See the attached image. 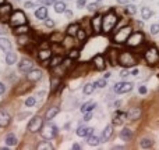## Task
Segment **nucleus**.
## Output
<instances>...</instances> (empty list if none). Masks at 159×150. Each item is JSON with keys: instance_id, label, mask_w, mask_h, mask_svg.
<instances>
[{"instance_id": "14", "label": "nucleus", "mask_w": 159, "mask_h": 150, "mask_svg": "<svg viewBox=\"0 0 159 150\" xmlns=\"http://www.w3.org/2000/svg\"><path fill=\"white\" fill-rule=\"evenodd\" d=\"M32 67H34V63H32L29 58H23L20 61V64H18L20 71H23V72H28L29 70H32Z\"/></svg>"}, {"instance_id": "56", "label": "nucleus", "mask_w": 159, "mask_h": 150, "mask_svg": "<svg viewBox=\"0 0 159 150\" xmlns=\"http://www.w3.org/2000/svg\"><path fill=\"white\" fill-rule=\"evenodd\" d=\"M45 3H46V4H55L56 1H55V0H46Z\"/></svg>"}, {"instance_id": "25", "label": "nucleus", "mask_w": 159, "mask_h": 150, "mask_svg": "<svg viewBox=\"0 0 159 150\" xmlns=\"http://www.w3.org/2000/svg\"><path fill=\"white\" fill-rule=\"evenodd\" d=\"M0 49L4 52H10L11 50V42L6 38H0Z\"/></svg>"}, {"instance_id": "38", "label": "nucleus", "mask_w": 159, "mask_h": 150, "mask_svg": "<svg viewBox=\"0 0 159 150\" xmlns=\"http://www.w3.org/2000/svg\"><path fill=\"white\" fill-rule=\"evenodd\" d=\"M69 57H70L71 60L78 58V57H80V50H78V49H71V50L69 52Z\"/></svg>"}, {"instance_id": "19", "label": "nucleus", "mask_w": 159, "mask_h": 150, "mask_svg": "<svg viewBox=\"0 0 159 150\" xmlns=\"http://www.w3.org/2000/svg\"><path fill=\"white\" fill-rule=\"evenodd\" d=\"M14 33H16V35H18V36L28 35V33H29V26H28L27 24L18 25V26H16V29H14Z\"/></svg>"}, {"instance_id": "8", "label": "nucleus", "mask_w": 159, "mask_h": 150, "mask_svg": "<svg viewBox=\"0 0 159 150\" xmlns=\"http://www.w3.org/2000/svg\"><path fill=\"white\" fill-rule=\"evenodd\" d=\"M42 126H43V118H40V117H34V118L29 121V124H28V131H31V132H38L42 129Z\"/></svg>"}, {"instance_id": "21", "label": "nucleus", "mask_w": 159, "mask_h": 150, "mask_svg": "<svg viewBox=\"0 0 159 150\" xmlns=\"http://www.w3.org/2000/svg\"><path fill=\"white\" fill-rule=\"evenodd\" d=\"M124 117H127V114H124V113H121V111L114 113V115H113V124H114V125L123 124V118H124Z\"/></svg>"}, {"instance_id": "29", "label": "nucleus", "mask_w": 159, "mask_h": 150, "mask_svg": "<svg viewBox=\"0 0 159 150\" xmlns=\"http://www.w3.org/2000/svg\"><path fill=\"white\" fill-rule=\"evenodd\" d=\"M95 107H96V103L95 102H88V103H85V104L81 107V111L85 114V113H88V111H92Z\"/></svg>"}, {"instance_id": "26", "label": "nucleus", "mask_w": 159, "mask_h": 150, "mask_svg": "<svg viewBox=\"0 0 159 150\" xmlns=\"http://www.w3.org/2000/svg\"><path fill=\"white\" fill-rule=\"evenodd\" d=\"M112 134H113V126L108 125L103 129V134H102V142H106V140H108V139L112 136Z\"/></svg>"}, {"instance_id": "43", "label": "nucleus", "mask_w": 159, "mask_h": 150, "mask_svg": "<svg viewBox=\"0 0 159 150\" xmlns=\"http://www.w3.org/2000/svg\"><path fill=\"white\" fill-rule=\"evenodd\" d=\"M95 85H96L98 88H105V86H106V78H103V79H98Z\"/></svg>"}, {"instance_id": "31", "label": "nucleus", "mask_w": 159, "mask_h": 150, "mask_svg": "<svg viewBox=\"0 0 159 150\" xmlns=\"http://www.w3.org/2000/svg\"><path fill=\"white\" fill-rule=\"evenodd\" d=\"M131 136H133V132H131V129H128V128H124V129L120 132V138H121L123 140H128Z\"/></svg>"}, {"instance_id": "36", "label": "nucleus", "mask_w": 159, "mask_h": 150, "mask_svg": "<svg viewBox=\"0 0 159 150\" xmlns=\"http://www.w3.org/2000/svg\"><path fill=\"white\" fill-rule=\"evenodd\" d=\"M141 16H143L144 20H148V18H151L152 11L148 7H143V10H141Z\"/></svg>"}, {"instance_id": "42", "label": "nucleus", "mask_w": 159, "mask_h": 150, "mask_svg": "<svg viewBox=\"0 0 159 150\" xmlns=\"http://www.w3.org/2000/svg\"><path fill=\"white\" fill-rule=\"evenodd\" d=\"M50 39L53 40V43H59V42H63V36L60 33H53Z\"/></svg>"}, {"instance_id": "47", "label": "nucleus", "mask_w": 159, "mask_h": 150, "mask_svg": "<svg viewBox=\"0 0 159 150\" xmlns=\"http://www.w3.org/2000/svg\"><path fill=\"white\" fill-rule=\"evenodd\" d=\"M45 25H46L48 28H53V26H55V21H53V20H48V18H46V20H45Z\"/></svg>"}, {"instance_id": "55", "label": "nucleus", "mask_w": 159, "mask_h": 150, "mask_svg": "<svg viewBox=\"0 0 159 150\" xmlns=\"http://www.w3.org/2000/svg\"><path fill=\"white\" fill-rule=\"evenodd\" d=\"M73 149H75V150H78V149H81V146H80L78 143H74V145H73Z\"/></svg>"}, {"instance_id": "37", "label": "nucleus", "mask_w": 159, "mask_h": 150, "mask_svg": "<svg viewBox=\"0 0 159 150\" xmlns=\"http://www.w3.org/2000/svg\"><path fill=\"white\" fill-rule=\"evenodd\" d=\"M140 145H141V147H144V149H149V147H152V140L151 139H143L141 142H140Z\"/></svg>"}, {"instance_id": "6", "label": "nucleus", "mask_w": 159, "mask_h": 150, "mask_svg": "<svg viewBox=\"0 0 159 150\" xmlns=\"http://www.w3.org/2000/svg\"><path fill=\"white\" fill-rule=\"evenodd\" d=\"M143 42H144L143 32H134V33L130 35V38L127 39L126 43H127V46H130V48H137V46H140Z\"/></svg>"}, {"instance_id": "4", "label": "nucleus", "mask_w": 159, "mask_h": 150, "mask_svg": "<svg viewBox=\"0 0 159 150\" xmlns=\"http://www.w3.org/2000/svg\"><path fill=\"white\" fill-rule=\"evenodd\" d=\"M145 61L149 64V65H154L159 61V50L156 48H148L145 50Z\"/></svg>"}, {"instance_id": "2", "label": "nucleus", "mask_w": 159, "mask_h": 150, "mask_svg": "<svg viewBox=\"0 0 159 150\" xmlns=\"http://www.w3.org/2000/svg\"><path fill=\"white\" fill-rule=\"evenodd\" d=\"M131 33H133L131 26H123V28H120L119 31L113 35V42H116V43H126Z\"/></svg>"}, {"instance_id": "5", "label": "nucleus", "mask_w": 159, "mask_h": 150, "mask_svg": "<svg viewBox=\"0 0 159 150\" xmlns=\"http://www.w3.org/2000/svg\"><path fill=\"white\" fill-rule=\"evenodd\" d=\"M10 24L13 25V26H18V25L27 24V17H25V14L21 10L13 11V14L10 17Z\"/></svg>"}, {"instance_id": "20", "label": "nucleus", "mask_w": 159, "mask_h": 150, "mask_svg": "<svg viewBox=\"0 0 159 150\" xmlns=\"http://www.w3.org/2000/svg\"><path fill=\"white\" fill-rule=\"evenodd\" d=\"M108 57H109V61H110L112 65H117L119 63V53H117V50H109L108 52Z\"/></svg>"}, {"instance_id": "18", "label": "nucleus", "mask_w": 159, "mask_h": 150, "mask_svg": "<svg viewBox=\"0 0 159 150\" xmlns=\"http://www.w3.org/2000/svg\"><path fill=\"white\" fill-rule=\"evenodd\" d=\"M140 115H141V109H140V107H131V109L127 111L128 119H137V118H140Z\"/></svg>"}, {"instance_id": "23", "label": "nucleus", "mask_w": 159, "mask_h": 150, "mask_svg": "<svg viewBox=\"0 0 159 150\" xmlns=\"http://www.w3.org/2000/svg\"><path fill=\"white\" fill-rule=\"evenodd\" d=\"M59 114V107H50L48 111H46V114H45V118L50 121L52 118H55L56 115Z\"/></svg>"}, {"instance_id": "54", "label": "nucleus", "mask_w": 159, "mask_h": 150, "mask_svg": "<svg viewBox=\"0 0 159 150\" xmlns=\"http://www.w3.org/2000/svg\"><path fill=\"white\" fill-rule=\"evenodd\" d=\"M4 90H6V88H4V85L0 82V95H1V93H4Z\"/></svg>"}, {"instance_id": "10", "label": "nucleus", "mask_w": 159, "mask_h": 150, "mask_svg": "<svg viewBox=\"0 0 159 150\" xmlns=\"http://www.w3.org/2000/svg\"><path fill=\"white\" fill-rule=\"evenodd\" d=\"M102 21H103V17L101 16V14H96L91 20V26H92V29H94V32H95L96 35L102 32Z\"/></svg>"}, {"instance_id": "3", "label": "nucleus", "mask_w": 159, "mask_h": 150, "mask_svg": "<svg viewBox=\"0 0 159 150\" xmlns=\"http://www.w3.org/2000/svg\"><path fill=\"white\" fill-rule=\"evenodd\" d=\"M119 64H121L124 68H130V67H134L137 64V58L130 52H123L119 54Z\"/></svg>"}, {"instance_id": "45", "label": "nucleus", "mask_w": 159, "mask_h": 150, "mask_svg": "<svg viewBox=\"0 0 159 150\" xmlns=\"http://www.w3.org/2000/svg\"><path fill=\"white\" fill-rule=\"evenodd\" d=\"M151 33L152 35H156V33H159V24H154L151 26Z\"/></svg>"}, {"instance_id": "53", "label": "nucleus", "mask_w": 159, "mask_h": 150, "mask_svg": "<svg viewBox=\"0 0 159 150\" xmlns=\"http://www.w3.org/2000/svg\"><path fill=\"white\" fill-rule=\"evenodd\" d=\"M25 7H27V8H32V7H34V3H32V1H27V3H25Z\"/></svg>"}, {"instance_id": "13", "label": "nucleus", "mask_w": 159, "mask_h": 150, "mask_svg": "<svg viewBox=\"0 0 159 150\" xmlns=\"http://www.w3.org/2000/svg\"><path fill=\"white\" fill-rule=\"evenodd\" d=\"M92 63L95 65L96 70H99V71H103L105 67H106V64H105V58L102 54H96L94 58H92Z\"/></svg>"}, {"instance_id": "16", "label": "nucleus", "mask_w": 159, "mask_h": 150, "mask_svg": "<svg viewBox=\"0 0 159 150\" xmlns=\"http://www.w3.org/2000/svg\"><path fill=\"white\" fill-rule=\"evenodd\" d=\"M10 121H11L10 114H8L7 111L0 110V126H1V128H6V126L10 124Z\"/></svg>"}, {"instance_id": "52", "label": "nucleus", "mask_w": 159, "mask_h": 150, "mask_svg": "<svg viewBox=\"0 0 159 150\" xmlns=\"http://www.w3.org/2000/svg\"><path fill=\"white\" fill-rule=\"evenodd\" d=\"M120 75H121L123 78H126V77H127V75H128V71H127V70H123V71L120 72Z\"/></svg>"}, {"instance_id": "32", "label": "nucleus", "mask_w": 159, "mask_h": 150, "mask_svg": "<svg viewBox=\"0 0 159 150\" xmlns=\"http://www.w3.org/2000/svg\"><path fill=\"white\" fill-rule=\"evenodd\" d=\"M16 61H17V54L16 53H13V52L7 53V56H6V63H7L8 65H13Z\"/></svg>"}, {"instance_id": "60", "label": "nucleus", "mask_w": 159, "mask_h": 150, "mask_svg": "<svg viewBox=\"0 0 159 150\" xmlns=\"http://www.w3.org/2000/svg\"><path fill=\"white\" fill-rule=\"evenodd\" d=\"M38 1H45V0H38Z\"/></svg>"}, {"instance_id": "1", "label": "nucleus", "mask_w": 159, "mask_h": 150, "mask_svg": "<svg viewBox=\"0 0 159 150\" xmlns=\"http://www.w3.org/2000/svg\"><path fill=\"white\" fill-rule=\"evenodd\" d=\"M117 21H119V18L117 16L113 13V11H109L106 16H103V21H102V31L105 33H109V32L116 26L117 24Z\"/></svg>"}, {"instance_id": "30", "label": "nucleus", "mask_w": 159, "mask_h": 150, "mask_svg": "<svg viewBox=\"0 0 159 150\" xmlns=\"http://www.w3.org/2000/svg\"><path fill=\"white\" fill-rule=\"evenodd\" d=\"M6 145L7 146H16L17 145V138L14 134H8L6 136Z\"/></svg>"}, {"instance_id": "24", "label": "nucleus", "mask_w": 159, "mask_h": 150, "mask_svg": "<svg viewBox=\"0 0 159 150\" xmlns=\"http://www.w3.org/2000/svg\"><path fill=\"white\" fill-rule=\"evenodd\" d=\"M92 132H94L92 128H85V126H80L77 129V135L78 136H89V135H92Z\"/></svg>"}, {"instance_id": "46", "label": "nucleus", "mask_w": 159, "mask_h": 150, "mask_svg": "<svg viewBox=\"0 0 159 150\" xmlns=\"http://www.w3.org/2000/svg\"><path fill=\"white\" fill-rule=\"evenodd\" d=\"M126 11H127L128 14H135L137 8H135V6H131V4H130V6H127V7H126Z\"/></svg>"}, {"instance_id": "33", "label": "nucleus", "mask_w": 159, "mask_h": 150, "mask_svg": "<svg viewBox=\"0 0 159 150\" xmlns=\"http://www.w3.org/2000/svg\"><path fill=\"white\" fill-rule=\"evenodd\" d=\"M55 11L56 13H64V11H66V4H64L63 1L55 3Z\"/></svg>"}, {"instance_id": "17", "label": "nucleus", "mask_w": 159, "mask_h": 150, "mask_svg": "<svg viewBox=\"0 0 159 150\" xmlns=\"http://www.w3.org/2000/svg\"><path fill=\"white\" fill-rule=\"evenodd\" d=\"M52 52L53 50H50V49H42L39 50V53H38V58H39L40 61H48L49 58L52 57Z\"/></svg>"}, {"instance_id": "49", "label": "nucleus", "mask_w": 159, "mask_h": 150, "mask_svg": "<svg viewBox=\"0 0 159 150\" xmlns=\"http://www.w3.org/2000/svg\"><path fill=\"white\" fill-rule=\"evenodd\" d=\"M88 10H89V11H95L96 10V3H91V4L88 6Z\"/></svg>"}, {"instance_id": "7", "label": "nucleus", "mask_w": 159, "mask_h": 150, "mask_svg": "<svg viewBox=\"0 0 159 150\" xmlns=\"http://www.w3.org/2000/svg\"><path fill=\"white\" fill-rule=\"evenodd\" d=\"M40 134L45 139H52L57 135V126L53 125V124H46V125L42 126L40 129Z\"/></svg>"}, {"instance_id": "22", "label": "nucleus", "mask_w": 159, "mask_h": 150, "mask_svg": "<svg viewBox=\"0 0 159 150\" xmlns=\"http://www.w3.org/2000/svg\"><path fill=\"white\" fill-rule=\"evenodd\" d=\"M35 17L39 20H46L48 18V8L46 7H39L35 11Z\"/></svg>"}, {"instance_id": "34", "label": "nucleus", "mask_w": 159, "mask_h": 150, "mask_svg": "<svg viewBox=\"0 0 159 150\" xmlns=\"http://www.w3.org/2000/svg\"><path fill=\"white\" fill-rule=\"evenodd\" d=\"M99 142H101V139H99L98 136H95V135H89V136H88V143H89L91 146H96Z\"/></svg>"}, {"instance_id": "50", "label": "nucleus", "mask_w": 159, "mask_h": 150, "mask_svg": "<svg viewBox=\"0 0 159 150\" xmlns=\"http://www.w3.org/2000/svg\"><path fill=\"white\" fill-rule=\"evenodd\" d=\"M92 118V113H91V111H88V113H85V121H89V119Z\"/></svg>"}, {"instance_id": "44", "label": "nucleus", "mask_w": 159, "mask_h": 150, "mask_svg": "<svg viewBox=\"0 0 159 150\" xmlns=\"http://www.w3.org/2000/svg\"><path fill=\"white\" fill-rule=\"evenodd\" d=\"M34 104H35V99H34V97H28V99L25 100V106H27V107H32Z\"/></svg>"}, {"instance_id": "28", "label": "nucleus", "mask_w": 159, "mask_h": 150, "mask_svg": "<svg viewBox=\"0 0 159 150\" xmlns=\"http://www.w3.org/2000/svg\"><path fill=\"white\" fill-rule=\"evenodd\" d=\"M80 29V25L75 22V24H71L69 25V28H67V35H70V36H74V35H77V32H78Z\"/></svg>"}, {"instance_id": "12", "label": "nucleus", "mask_w": 159, "mask_h": 150, "mask_svg": "<svg viewBox=\"0 0 159 150\" xmlns=\"http://www.w3.org/2000/svg\"><path fill=\"white\" fill-rule=\"evenodd\" d=\"M32 88H34V85H32V81H29V82H23L21 85H18V86L16 88V90H14V93L16 95H24V93H27V92H29Z\"/></svg>"}, {"instance_id": "59", "label": "nucleus", "mask_w": 159, "mask_h": 150, "mask_svg": "<svg viewBox=\"0 0 159 150\" xmlns=\"http://www.w3.org/2000/svg\"><path fill=\"white\" fill-rule=\"evenodd\" d=\"M4 3H6V0H0V6H1V4H4Z\"/></svg>"}, {"instance_id": "27", "label": "nucleus", "mask_w": 159, "mask_h": 150, "mask_svg": "<svg viewBox=\"0 0 159 150\" xmlns=\"http://www.w3.org/2000/svg\"><path fill=\"white\" fill-rule=\"evenodd\" d=\"M62 63H63V57H62L60 54H57L50 60V67H52V68H56V67L62 65Z\"/></svg>"}, {"instance_id": "48", "label": "nucleus", "mask_w": 159, "mask_h": 150, "mask_svg": "<svg viewBox=\"0 0 159 150\" xmlns=\"http://www.w3.org/2000/svg\"><path fill=\"white\" fill-rule=\"evenodd\" d=\"M85 3H87V0H78V1H77V7H84V6H85Z\"/></svg>"}, {"instance_id": "15", "label": "nucleus", "mask_w": 159, "mask_h": 150, "mask_svg": "<svg viewBox=\"0 0 159 150\" xmlns=\"http://www.w3.org/2000/svg\"><path fill=\"white\" fill-rule=\"evenodd\" d=\"M27 77H28V81H32V82H38L40 78H42V72L40 70H29L28 74H27Z\"/></svg>"}, {"instance_id": "58", "label": "nucleus", "mask_w": 159, "mask_h": 150, "mask_svg": "<svg viewBox=\"0 0 159 150\" xmlns=\"http://www.w3.org/2000/svg\"><path fill=\"white\" fill-rule=\"evenodd\" d=\"M131 74H133V75H137V74H138V70H133V72H131Z\"/></svg>"}, {"instance_id": "41", "label": "nucleus", "mask_w": 159, "mask_h": 150, "mask_svg": "<svg viewBox=\"0 0 159 150\" xmlns=\"http://www.w3.org/2000/svg\"><path fill=\"white\" fill-rule=\"evenodd\" d=\"M77 38H78V40H81V42H82V40H85V39H87V33H85V31L80 28V29H78V32H77Z\"/></svg>"}, {"instance_id": "35", "label": "nucleus", "mask_w": 159, "mask_h": 150, "mask_svg": "<svg viewBox=\"0 0 159 150\" xmlns=\"http://www.w3.org/2000/svg\"><path fill=\"white\" fill-rule=\"evenodd\" d=\"M95 86H96L95 83H87V85L84 86V93H85V95H91V93L95 90Z\"/></svg>"}, {"instance_id": "57", "label": "nucleus", "mask_w": 159, "mask_h": 150, "mask_svg": "<svg viewBox=\"0 0 159 150\" xmlns=\"http://www.w3.org/2000/svg\"><path fill=\"white\" fill-rule=\"evenodd\" d=\"M117 1H119V3H121V4H126V3H127V0H117Z\"/></svg>"}, {"instance_id": "39", "label": "nucleus", "mask_w": 159, "mask_h": 150, "mask_svg": "<svg viewBox=\"0 0 159 150\" xmlns=\"http://www.w3.org/2000/svg\"><path fill=\"white\" fill-rule=\"evenodd\" d=\"M36 149H39V150H42V149H53V146H52V143H49V142H40L38 146H36Z\"/></svg>"}, {"instance_id": "40", "label": "nucleus", "mask_w": 159, "mask_h": 150, "mask_svg": "<svg viewBox=\"0 0 159 150\" xmlns=\"http://www.w3.org/2000/svg\"><path fill=\"white\" fill-rule=\"evenodd\" d=\"M59 85H62V83H60V79H59V78H53V79H52V85H50V90H52V92H55Z\"/></svg>"}, {"instance_id": "11", "label": "nucleus", "mask_w": 159, "mask_h": 150, "mask_svg": "<svg viewBox=\"0 0 159 150\" xmlns=\"http://www.w3.org/2000/svg\"><path fill=\"white\" fill-rule=\"evenodd\" d=\"M133 83L131 82H119L114 85V92L117 93H126V92H130L133 89Z\"/></svg>"}, {"instance_id": "51", "label": "nucleus", "mask_w": 159, "mask_h": 150, "mask_svg": "<svg viewBox=\"0 0 159 150\" xmlns=\"http://www.w3.org/2000/svg\"><path fill=\"white\" fill-rule=\"evenodd\" d=\"M138 92H140L141 95H145V93H147V88H145V86H140Z\"/></svg>"}, {"instance_id": "9", "label": "nucleus", "mask_w": 159, "mask_h": 150, "mask_svg": "<svg viewBox=\"0 0 159 150\" xmlns=\"http://www.w3.org/2000/svg\"><path fill=\"white\" fill-rule=\"evenodd\" d=\"M13 14V7L10 4H1L0 6V21L6 22L7 20H10V17Z\"/></svg>"}]
</instances>
